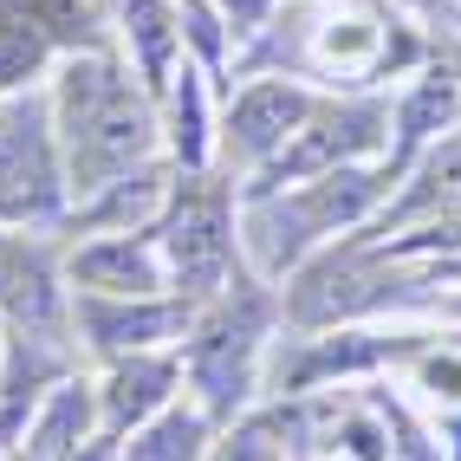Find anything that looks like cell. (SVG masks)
Wrapping results in <instances>:
<instances>
[{"instance_id":"6da1fadb","label":"cell","mask_w":461,"mask_h":461,"mask_svg":"<svg viewBox=\"0 0 461 461\" xmlns=\"http://www.w3.org/2000/svg\"><path fill=\"white\" fill-rule=\"evenodd\" d=\"M52 137L66 157V189L98 195L104 182L131 176L157 149V111L111 59H72L52 91Z\"/></svg>"},{"instance_id":"7a4b0ae2","label":"cell","mask_w":461,"mask_h":461,"mask_svg":"<svg viewBox=\"0 0 461 461\" xmlns=\"http://www.w3.org/2000/svg\"><path fill=\"white\" fill-rule=\"evenodd\" d=\"M66 157L40 98L0 111V228H40L66 208Z\"/></svg>"},{"instance_id":"3957f363","label":"cell","mask_w":461,"mask_h":461,"mask_svg":"<svg viewBox=\"0 0 461 461\" xmlns=\"http://www.w3.org/2000/svg\"><path fill=\"white\" fill-rule=\"evenodd\" d=\"M254 351H260V293H240L221 286L214 293V312L189 331V351H182V371H189L195 396H202V416H234L240 396L254 384Z\"/></svg>"},{"instance_id":"277c9868","label":"cell","mask_w":461,"mask_h":461,"mask_svg":"<svg viewBox=\"0 0 461 461\" xmlns=\"http://www.w3.org/2000/svg\"><path fill=\"white\" fill-rule=\"evenodd\" d=\"M0 319H7L14 345L33 351L40 364L66 357L72 312H66V293H59V273L33 240H20V234H0Z\"/></svg>"},{"instance_id":"5b68a950","label":"cell","mask_w":461,"mask_h":461,"mask_svg":"<svg viewBox=\"0 0 461 461\" xmlns=\"http://www.w3.org/2000/svg\"><path fill=\"white\" fill-rule=\"evenodd\" d=\"M157 254L169 267V280L195 299H214L234 273V221L221 189H182L163 214V240Z\"/></svg>"},{"instance_id":"8992f818","label":"cell","mask_w":461,"mask_h":461,"mask_svg":"<svg viewBox=\"0 0 461 461\" xmlns=\"http://www.w3.org/2000/svg\"><path fill=\"white\" fill-rule=\"evenodd\" d=\"M390 131V111L377 104H331V111H312L305 124L293 131V149L273 157V176L267 182H305V176H325V169H345L351 157H371Z\"/></svg>"},{"instance_id":"52a82bcc","label":"cell","mask_w":461,"mask_h":461,"mask_svg":"<svg viewBox=\"0 0 461 461\" xmlns=\"http://www.w3.org/2000/svg\"><path fill=\"white\" fill-rule=\"evenodd\" d=\"M72 325L91 331V345L98 351H149L157 338H176V331H189V305H176V299H104V293H78V312Z\"/></svg>"},{"instance_id":"ba28073f","label":"cell","mask_w":461,"mask_h":461,"mask_svg":"<svg viewBox=\"0 0 461 461\" xmlns=\"http://www.w3.org/2000/svg\"><path fill=\"white\" fill-rule=\"evenodd\" d=\"M312 117V98L299 85H280V78H260L240 91V104L228 117V149L240 163H273L286 149V137Z\"/></svg>"},{"instance_id":"9c48e42d","label":"cell","mask_w":461,"mask_h":461,"mask_svg":"<svg viewBox=\"0 0 461 461\" xmlns=\"http://www.w3.org/2000/svg\"><path fill=\"white\" fill-rule=\"evenodd\" d=\"M163 273L169 267L157 254V240H143V234H104L72 254V286L104 293V299H149L163 286Z\"/></svg>"},{"instance_id":"30bf717a","label":"cell","mask_w":461,"mask_h":461,"mask_svg":"<svg viewBox=\"0 0 461 461\" xmlns=\"http://www.w3.org/2000/svg\"><path fill=\"white\" fill-rule=\"evenodd\" d=\"M169 390H176V364H169V357L124 351V357L111 364V377L91 390V396H98V436L124 442L137 422H149V416L169 403Z\"/></svg>"},{"instance_id":"8fae6325","label":"cell","mask_w":461,"mask_h":461,"mask_svg":"<svg viewBox=\"0 0 461 461\" xmlns=\"http://www.w3.org/2000/svg\"><path fill=\"white\" fill-rule=\"evenodd\" d=\"M91 436H98V396L85 384H59L46 403L26 416L20 461H72Z\"/></svg>"},{"instance_id":"7c38bea8","label":"cell","mask_w":461,"mask_h":461,"mask_svg":"<svg viewBox=\"0 0 461 461\" xmlns=\"http://www.w3.org/2000/svg\"><path fill=\"white\" fill-rule=\"evenodd\" d=\"M202 455H208V416L182 410V403H163L149 422L131 429L124 448H117V461H202Z\"/></svg>"},{"instance_id":"4fadbf2b","label":"cell","mask_w":461,"mask_h":461,"mask_svg":"<svg viewBox=\"0 0 461 461\" xmlns=\"http://www.w3.org/2000/svg\"><path fill=\"white\" fill-rule=\"evenodd\" d=\"M461 111L455 98V72H429L416 91H410V104L396 111V157H410V149H422L429 137H436L448 117Z\"/></svg>"},{"instance_id":"5bb4252c","label":"cell","mask_w":461,"mask_h":461,"mask_svg":"<svg viewBox=\"0 0 461 461\" xmlns=\"http://www.w3.org/2000/svg\"><path fill=\"white\" fill-rule=\"evenodd\" d=\"M46 52H52V33L26 7L20 14H0V91L26 85V78L46 66Z\"/></svg>"},{"instance_id":"9a60e30c","label":"cell","mask_w":461,"mask_h":461,"mask_svg":"<svg viewBox=\"0 0 461 461\" xmlns=\"http://www.w3.org/2000/svg\"><path fill=\"white\" fill-rule=\"evenodd\" d=\"M124 20H131L137 52H143V78H149V85H163V66H169V52H176V40H182V26H169L163 0H131Z\"/></svg>"},{"instance_id":"2e32d148","label":"cell","mask_w":461,"mask_h":461,"mask_svg":"<svg viewBox=\"0 0 461 461\" xmlns=\"http://www.w3.org/2000/svg\"><path fill=\"white\" fill-rule=\"evenodd\" d=\"M422 189L410 195V208L416 214H429V208H461V137H448L442 149H436V157H429L422 163Z\"/></svg>"},{"instance_id":"e0dca14e","label":"cell","mask_w":461,"mask_h":461,"mask_svg":"<svg viewBox=\"0 0 461 461\" xmlns=\"http://www.w3.org/2000/svg\"><path fill=\"white\" fill-rule=\"evenodd\" d=\"M280 455H286L280 422H273V416H254V422L228 429L221 442H208V455H202V461H280Z\"/></svg>"},{"instance_id":"ac0fdd59","label":"cell","mask_w":461,"mask_h":461,"mask_svg":"<svg viewBox=\"0 0 461 461\" xmlns=\"http://www.w3.org/2000/svg\"><path fill=\"white\" fill-rule=\"evenodd\" d=\"M182 111H189V124H195V78L189 72H182ZM182 111H176V124H182ZM202 157V137L189 131V137H182V163H195Z\"/></svg>"},{"instance_id":"d6986e66","label":"cell","mask_w":461,"mask_h":461,"mask_svg":"<svg viewBox=\"0 0 461 461\" xmlns=\"http://www.w3.org/2000/svg\"><path fill=\"white\" fill-rule=\"evenodd\" d=\"M429 240H442V228H429ZM429 240H410V248H429ZM455 240H461V221L448 228V248H455Z\"/></svg>"},{"instance_id":"ffe728a7","label":"cell","mask_w":461,"mask_h":461,"mask_svg":"<svg viewBox=\"0 0 461 461\" xmlns=\"http://www.w3.org/2000/svg\"><path fill=\"white\" fill-rule=\"evenodd\" d=\"M0 390H7V351H0Z\"/></svg>"},{"instance_id":"44dd1931","label":"cell","mask_w":461,"mask_h":461,"mask_svg":"<svg viewBox=\"0 0 461 461\" xmlns=\"http://www.w3.org/2000/svg\"><path fill=\"white\" fill-rule=\"evenodd\" d=\"M455 98H461V78H455Z\"/></svg>"}]
</instances>
